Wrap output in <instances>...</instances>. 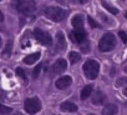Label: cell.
Returning <instances> with one entry per match:
<instances>
[{
  "label": "cell",
  "mask_w": 127,
  "mask_h": 115,
  "mask_svg": "<svg viewBox=\"0 0 127 115\" xmlns=\"http://www.w3.org/2000/svg\"><path fill=\"white\" fill-rule=\"evenodd\" d=\"M45 15L47 19L60 23L67 16V10L62 9V8H57V6H47L45 9Z\"/></svg>",
  "instance_id": "obj_1"
},
{
  "label": "cell",
  "mask_w": 127,
  "mask_h": 115,
  "mask_svg": "<svg viewBox=\"0 0 127 115\" xmlns=\"http://www.w3.org/2000/svg\"><path fill=\"white\" fill-rule=\"evenodd\" d=\"M116 45V38L113 34L111 33H106L101 39H100V43H98V49L103 53H107V51H111Z\"/></svg>",
  "instance_id": "obj_2"
},
{
  "label": "cell",
  "mask_w": 127,
  "mask_h": 115,
  "mask_svg": "<svg viewBox=\"0 0 127 115\" xmlns=\"http://www.w3.org/2000/svg\"><path fill=\"white\" fill-rule=\"evenodd\" d=\"M98 71H100V65L96 60H87L85 64H84V73L86 75L87 79L90 80H95L98 75Z\"/></svg>",
  "instance_id": "obj_3"
},
{
  "label": "cell",
  "mask_w": 127,
  "mask_h": 115,
  "mask_svg": "<svg viewBox=\"0 0 127 115\" xmlns=\"http://www.w3.org/2000/svg\"><path fill=\"white\" fill-rule=\"evenodd\" d=\"M24 108H25L26 113H29V114H36L41 109V103H40V100L37 98H30V99H26L25 100Z\"/></svg>",
  "instance_id": "obj_4"
},
{
  "label": "cell",
  "mask_w": 127,
  "mask_h": 115,
  "mask_svg": "<svg viewBox=\"0 0 127 115\" xmlns=\"http://www.w3.org/2000/svg\"><path fill=\"white\" fill-rule=\"evenodd\" d=\"M34 36H35V39H36L41 45H44V46H50L51 43H52L51 36H50L46 31H44V30H41V29H39V28H36V29L34 30Z\"/></svg>",
  "instance_id": "obj_5"
},
{
  "label": "cell",
  "mask_w": 127,
  "mask_h": 115,
  "mask_svg": "<svg viewBox=\"0 0 127 115\" xmlns=\"http://www.w3.org/2000/svg\"><path fill=\"white\" fill-rule=\"evenodd\" d=\"M36 9V5L34 1H30V0H25V1H21L18 4V10L24 14V15H30L35 11Z\"/></svg>",
  "instance_id": "obj_6"
},
{
  "label": "cell",
  "mask_w": 127,
  "mask_h": 115,
  "mask_svg": "<svg viewBox=\"0 0 127 115\" xmlns=\"http://www.w3.org/2000/svg\"><path fill=\"white\" fill-rule=\"evenodd\" d=\"M71 39L75 41V43H77V44H82V43H85V40H86V33H85V30L84 29H75L71 34Z\"/></svg>",
  "instance_id": "obj_7"
},
{
  "label": "cell",
  "mask_w": 127,
  "mask_h": 115,
  "mask_svg": "<svg viewBox=\"0 0 127 115\" xmlns=\"http://www.w3.org/2000/svg\"><path fill=\"white\" fill-rule=\"evenodd\" d=\"M71 83H72V79H71L70 76H67V75H64V76H61L60 79H57V80H56L55 85H56V88H57V89L64 90V89L69 88V86L71 85Z\"/></svg>",
  "instance_id": "obj_8"
},
{
  "label": "cell",
  "mask_w": 127,
  "mask_h": 115,
  "mask_svg": "<svg viewBox=\"0 0 127 115\" xmlns=\"http://www.w3.org/2000/svg\"><path fill=\"white\" fill-rule=\"evenodd\" d=\"M66 68H67V63L64 59H57L52 65V70H54L55 74H62L66 70Z\"/></svg>",
  "instance_id": "obj_9"
},
{
  "label": "cell",
  "mask_w": 127,
  "mask_h": 115,
  "mask_svg": "<svg viewBox=\"0 0 127 115\" xmlns=\"http://www.w3.org/2000/svg\"><path fill=\"white\" fill-rule=\"evenodd\" d=\"M55 48L57 51H64L66 49V40H65V35L61 31H59L56 34V43H55Z\"/></svg>",
  "instance_id": "obj_10"
},
{
  "label": "cell",
  "mask_w": 127,
  "mask_h": 115,
  "mask_svg": "<svg viewBox=\"0 0 127 115\" xmlns=\"http://www.w3.org/2000/svg\"><path fill=\"white\" fill-rule=\"evenodd\" d=\"M60 109L65 113H75V111H77V105H75L71 101H64L60 105Z\"/></svg>",
  "instance_id": "obj_11"
},
{
  "label": "cell",
  "mask_w": 127,
  "mask_h": 115,
  "mask_svg": "<svg viewBox=\"0 0 127 115\" xmlns=\"http://www.w3.org/2000/svg\"><path fill=\"white\" fill-rule=\"evenodd\" d=\"M91 101H92L94 105H101V104L105 101V95H103V93L100 91V90H97V91L92 95Z\"/></svg>",
  "instance_id": "obj_12"
},
{
  "label": "cell",
  "mask_w": 127,
  "mask_h": 115,
  "mask_svg": "<svg viewBox=\"0 0 127 115\" xmlns=\"http://www.w3.org/2000/svg\"><path fill=\"white\" fill-rule=\"evenodd\" d=\"M40 56H41V54H40V53L30 54V55H28V56H25V58H24V63H25V64H28V65H31V64L36 63V61L40 59Z\"/></svg>",
  "instance_id": "obj_13"
},
{
  "label": "cell",
  "mask_w": 127,
  "mask_h": 115,
  "mask_svg": "<svg viewBox=\"0 0 127 115\" xmlns=\"http://www.w3.org/2000/svg\"><path fill=\"white\" fill-rule=\"evenodd\" d=\"M71 24L75 29H82L84 26V16L82 15H75L71 20Z\"/></svg>",
  "instance_id": "obj_14"
},
{
  "label": "cell",
  "mask_w": 127,
  "mask_h": 115,
  "mask_svg": "<svg viewBox=\"0 0 127 115\" xmlns=\"http://www.w3.org/2000/svg\"><path fill=\"white\" fill-rule=\"evenodd\" d=\"M117 111H118V108L115 104H110V105L105 106L102 115H117Z\"/></svg>",
  "instance_id": "obj_15"
},
{
  "label": "cell",
  "mask_w": 127,
  "mask_h": 115,
  "mask_svg": "<svg viewBox=\"0 0 127 115\" xmlns=\"http://www.w3.org/2000/svg\"><path fill=\"white\" fill-rule=\"evenodd\" d=\"M69 60H70L71 64H76L77 61L81 60V55H80L79 53H76V51H70V54H69Z\"/></svg>",
  "instance_id": "obj_16"
},
{
  "label": "cell",
  "mask_w": 127,
  "mask_h": 115,
  "mask_svg": "<svg viewBox=\"0 0 127 115\" xmlns=\"http://www.w3.org/2000/svg\"><path fill=\"white\" fill-rule=\"evenodd\" d=\"M92 89H94V86L92 85H86L84 89H82V91H81V99H87L90 95H91V93H92Z\"/></svg>",
  "instance_id": "obj_17"
},
{
  "label": "cell",
  "mask_w": 127,
  "mask_h": 115,
  "mask_svg": "<svg viewBox=\"0 0 127 115\" xmlns=\"http://www.w3.org/2000/svg\"><path fill=\"white\" fill-rule=\"evenodd\" d=\"M103 6L111 13V14H113V15H116L117 13H118V10L116 9V8H113V6H111V5H108V4H106V3H103Z\"/></svg>",
  "instance_id": "obj_18"
},
{
  "label": "cell",
  "mask_w": 127,
  "mask_h": 115,
  "mask_svg": "<svg viewBox=\"0 0 127 115\" xmlns=\"http://www.w3.org/2000/svg\"><path fill=\"white\" fill-rule=\"evenodd\" d=\"M40 71H41V65H37V66L34 69V71H32V78L36 79V78L40 75Z\"/></svg>",
  "instance_id": "obj_19"
},
{
  "label": "cell",
  "mask_w": 127,
  "mask_h": 115,
  "mask_svg": "<svg viewBox=\"0 0 127 115\" xmlns=\"http://www.w3.org/2000/svg\"><path fill=\"white\" fill-rule=\"evenodd\" d=\"M87 20H89V24H90V26H91V28H95V29H96V28H98V26H100V25H98V23H97L96 20H94L92 18H90V16H89V19H87Z\"/></svg>",
  "instance_id": "obj_20"
},
{
  "label": "cell",
  "mask_w": 127,
  "mask_h": 115,
  "mask_svg": "<svg viewBox=\"0 0 127 115\" xmlns=\"http://www.w3.org/2000/svg\"><path fill=\"white\" fill-rule=\"evenodd\" d=\"M11 49H13V41H8L6 49L4 50V54H10L11 53Z\"/></svg>",
  "instance_id": "obj_21"
},
{
  "label": "cell",
  "mask_w": 127,
  "mask_h": 115,
  "mask_svg": "<svg viewBox=\"0 0 127 115\" xmlns=\"http://www.w3.org/2000/svg\"><path fill=\"white\" fill-rule=\"evenodd\" d=\"M125 84H127V78H120V79L116 81V85H117V86H122V85H125Z\"/></svg>",
  "instance_id": "obj_22"
},
{
  "label": "cell",
  "mask_w": 127,
  "mask_h": 115,
  "mask_svg": "<svg viewBox=\"0 0 127 115\" xmlns=\"http://www.w3.org/2000/svg\"><path fill=\"white\" fill-rule=\"evenodd\" d=\"M118 35H120V38L122 39V41H123V43H127V34H126L125 31H120V33H118Z\"/></svg>",
  "instance_id": "obj_23"
},
{
  "label": "cell",
  "mask_w": 127,
  "mask_h": 115,
  "mask_svg": "<svg viewBox=\"0 0 127 115\" xmlns=\"http://www.w3.org/2000/svg\"><path fill=\"white\" fill-rule=\"evenodd\" d=\"M16 75L18 76H21V78H25V73H24V70L21 68H18L16 69Z\"/></svg>",
  "instance_id": "obj_24"
},
{
  "label": "cell",
  "mask_w": 127,
  "mask_h": 115,
  "mask_svg": "<svg viewBox=\"0 0 127 115\" xmlns=\"http://www.w3.org/2000/svg\"><path fill=\"white\" fill-rule=\"evenodd\" d=\"M81 48H82V51H89L90 45H89V43H85L84 45H81Z\"/></svg>",
  "instance_id": "obj_25"
},
{
  "label": "cell",
  "mask_w": 127,
  "mask_h": 115,
  "mask_svg": "<svg viewBox=\"0 0 127 115\" xmlns=\"http://www.w3.org/2000/svg\"><path fill=\"white\" fill-rule=\"evenodd\" d=\"M10 111H11L10 108H5L4 105L1 106V113H3V114H5V113H10Z\"/></svg>",
  "instance_id": "obj_26"
},
{
  "label": "cell",
  "mask_w": 127,
  "mask_h": 115,
  "mask_svg": "<svg viewBox=\"0 0 127 115\" xmlns=\"http://www.w3.org/2000/svg\"><path fill=\"white\" fill-rule=\"evenodd\" d=\"M77 1H79L80 4H86V3L89 1V0H77Z\"/></svg>",
  "instance_id": "obj_27"
},
{
  "label": "cell",
  "mask_w": 127,
  "mask_h": 115,
  "mask_svg": "<svg viewBox=\"0 0 127 115\" xmlns=\"http://www.w3.org/2000/svg\"><path fill=\"white\" fill-rule=\"evenodd\" d=\"M123 94H125V95H126V96H127V88H126V89H125V90H123Z\"/></svg>",
  "instance_id": "obj_28"
},
{
  "label": "cell",
  "mask_w": 127,
  "mask_h": 115,
  "mask_svg": "<svg viewBox=\"0 0 127 115\" xmlns=\"http://www.w3.org/2000/svg\"><path fill=\"white\" fill-rule=\"evenodd\" d=\"M125 73H126V74H127V66H126V68H125Z\"/></svg>",
  "instance_id": "obj_29"
},
{
  "label": "cell",
  "mask_w": 127,
  "mask_h": 115,
  "mask_svg": "<svg viewBox=\"0 0 127 115\" xmlns=\"http://www.w3.org/2000/svg\"><path fill=\"white\" fill-rule=\"evenodd\" d=\"M125 106H126V108H127V101H126V103H125Z\"/></svg>",
  "instance_id": "obj_30"
},
{
  "label": "cell",
  "mask_w": 127,
  "mask_h": 115,
  "mask_svg": "<svg viewBox=\"0 0 127 115\" xmlns=\"http://www.w3.org/2000/svg\"><path fill=\"white\" fill-rule=\"evenodd\" d=\"M125 16H126V19H127V13H126V14H125Z\"/></svg>",
  "instance_id": "obj_31"
},
{
  "label": "cell",
  "mask_w": 127,
  "mask_h": 115,
  "mask_svg": "<svg viewBox=\"0 0 127 115\" xmlns=\"http://www.w3.org/2000/svg\"><path fill=\"white\" fill-rule=\"evenodd\" d=\"M89 115H95V114H89Z\"/></svg>",
  "instance_id": "obj_32"
},
{
  "label": "cell",
  "mask_w": 127,
  "mask_h": 115,
  "mask_svg": "<svg viewBox=\"0 0 127 115\" xmlns=\"http://www.w3.org/2000/svg\"><path fill=\"white\" fill-rule=\"evenodd\" d=\"M15 115H20V114H15Z\"/></svg>",
  "instance_id": "obj_33"
}]
</instances>
